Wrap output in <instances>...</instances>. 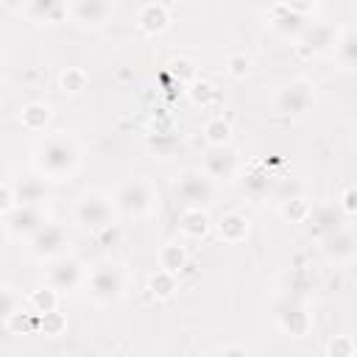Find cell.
<instances>
[{"label":"cell","mask_w":357,"mask_h":357,"mask_svg":"<svg viewBox=\"0 0 357 357\" xmlns=\"http://www.w3.org/2000/svg\"><path fill=\"white\" fill-rule=\"evenodd\" d=\"M310 287H312L310 276H307V273H301V271H296V273L290 276V290H287V296L307 301V293H310Z\"/></svg>","instance_id":"obj_37"},{"label":"cell","mask_w":357,"mask_h":357,"mask_svg":"<svg viewBox=\"0 0 357 357\" xmlns=\"http://www.w3.org/2000/svg\"><path fill=\"white\" fill-rule=\"evenodd\" d=\"M148 290H151L153 298L165 301V298H170V296L176 293V276L159 268V271H153V273L148 276Z\"/></svg>","instance_id":"obj_26"},{"label":"cell","mask_w":357,"mask_h":357,"mask_svg":"<svg viewBox=\"0 0 357 357\" xmlns=\"http://www.w3.org/2000/svg\"><path fill=\"white\" fill-rule=\"evenodd\" d=\"M42 223H47L42 209L31 206V204H14V209L6 215V231L11 237H17V240H22V237L28 240Z\"/></svg>","instance_id":"obj_12"},{"label":"cell","mask_w":357,"mask_h":357,"mask_svg":"<svg viewBox=\"0 0 357 357\" xmlns=\"http://www.w3.org/2000/svg\"><path fill=\"white\" fill-rule=\"evenodd\" d=\"M273 318H276V326L290 337H304L310 332V326H312V315L307 310V301L293 298V296H287V298H282L276 304Z\"/></svg>","instance_id":"obj_6"},{"label":"cell","mask_w":357,"mask_h":357,"mask_svg":"<svg viewBox=\"0 0 357 357\" xmlns=\"http://www.w3.org/2000/svg\"><path fill=\"white\" fill-rule=\"evenodd\" d=\"M20 120H22V126H25L28 131H33V134H36V131H45V128H47V123H50V109H47L45 103L33 100V103L22 106Z\"/></svg>","instance_id":"obj_25"},{"label":"cell","mask_w":357,"mask_h":357,"mask_svg":"<svg viewBox=\"0 0 357 357\" xmlns=\"http://www.w3.org/2000/svg\"><path fill=\"white\" fill-rule=\"evenodd\" d=\"M167 22H170V14H167V8L159 6V3H148V6H142L139 14H137V25H139V31L148 33V36L162 33V31L167 28Z\"/></svg>","instance_id":"obj_20"},{"label":"cell","mask_w":357,"mask_h":357,"mask_svg":"<svg viewBox=\"0 0 357 357\" xmlns=\"http://www.w3.org/2000/svg\"><path fill=\"white\" fill-rule=\"evenodd\" d=\"M14 190L8 184H0V218H6L11 209H14Z\"/></svg>","instance_id":"obj_40"},{"label":"cell","mask_w":357,"mask_h":357,"mask_svg":"<svg viewBox=\"0 0 357 357\" xmlns=\"http://www.w3.org/2000/svg\"><path fill=\"white\" fill-rule=\"evenodd\" d=\"M204 137L209 145H229L231 139V123L223 117H209L204 123Z\"/></svg>","instance_id":"obj_29"},{"label":"cell","mask_w":357,"mask_h":357,"mask_svg":"<svg viewBox=\"0 0 357 357\" xmlns=\"http://www.w3.org/2000/svg\"><path fill=\"white\" fill-rule=\"evenodd\" d=\"M215 354H223V357H231V354H251V349H248L245 343H231V346L215 349Z\"/></svg>","instance_id":"obj_41"},{"label":"cell","mask_w":357,"mask_h":357,"mask_svg":"<svg viewBox=\"0 0 357 357\" xmlns=\"http://www.w3.org/2000/svg\"><path fill=\"white\" fill-rule=\"evenodd\" d=\"M187 95H190V100L195 103V106H201V109H206L215 98H218V89L209 84V81H190L187 84Z\"/></svg>","instance_id":"obj_33"},{"label":"cell","mask_w":357,"mask_h":357,"mask_svg":"<svg viewBox=\"0 0 357 357\" xmlns=\"http://www.w3.org/2000/svg\"><path fill=\"white\" fill-rule=\"evenodd\" d=\"M240 176V184H243V192L248 195V198H254V201H259V198H265L268 192H271V184H273V176H271V170H268V165H262V162H251L243 173H237Z\"/></svg>","instance_id":"obj_14"},{"label":"cell","mask_w":357,"mask_h":357,"mask_svg":"<svg viewBox=\"0 0 357 357\" xmlns=\"http://www.w3.org/2000/svg\"><path fill=\"white\" fill-rule=\"evenodd\" d=\"M67 245H70V234H67V229L64 226H59V223H42L31 237H28V248H31V254L36 257V259H56V257H61L64 251H67Z\"/></svg>","instance_id":"obj_5"},{"label":"cell","mask_w":357,"mask_h":357,"mask_svg":"<svg viewBox=\"0 0 357 357\" xmlns=\"http://www.w3.org/2000/svg\"><path fill=\"white\" fill-rule=\"evenodd\" d=\"M337 33L332 25L326 22H312V25H304V31L298 33V50L307 53V56H318V53H326L332 50Z\"/></svg>","instance_id":"obj_13"},{"label":"cell","mask_w":357,"mask_h":357,"mask_svg":"<svg viewBox=\"0 0 357 357\" xmlns=\"http://www.w3.org/2000/svg\"><path fill=\"white\" fill-rule=\"evenodd\" d=\"M114 206L131 218H145L153 212V190L145 178H128L117 187Z\"/></svg>","instance_id":"obj_4"},{"label":"cell","mask_w":357,"mask_h":357,"mask_svg":"<svg viewBox=\"0 0 357 357\" xmlns=\"http://www.w3.org/2000/svg\"><path fill=\"white\" fill-rule=\"evenodd\" d=\"M204 173L215 181H234L240 173V159L229 145H209L204 156Z\"/></svg>","instance_id":"obj_9"},{"label":"cell","mask_w":357,"mask_h":357,"mask_svg":"<svg viewBox=\"0 0 357 357\" xmlns=\"http://www.w3.org/2000/svg\"><path fill=\"white\" fill-rule=\"evenodd\" d=\"M310 201L307 198H301V195H296V198H287V201H282V206H279V215L287 220V223H307V218H310Z\"/></svg>","instance_id":"obj_27"},{"label":"cell","mask_w":357,"mask_h":357,"mask_svg":"<svg viewBox=\"0 0 357 357\" xmlns=\"http://www.w3.org/2000/svg\"><path fill=\"white\" fill-rule=\"evenodd\" d=\"M6 329H8L11 335H28V332H33V329H36V312L17 307V310L6 318Z\"/></svg>","instance_id":"obj_30"},{"label":"cell","mask_w":357,"mask_h":357,"mask_svg":"<svg viewBox=\"0 0 357 357\" xmlns=\"http://www.w3.org/2000/svg\"><path fill=\"white\" fill-rule=\"evenodd\" d=\"M337 206H340V212H343L349 220L354 218V212H357V190H354V184H346V187H343V195H340Z\"/></svg>","instance_id":"obj_39"},{"label":"cell","mask_w":357,"mask_h":357,"mask_svg":"<svg viewBox=\"0 0 357 357\" xmlns=\"http://www.w3.org/2000/svg\"><path fill=\"white\" fill-rule=\"evenodd\" d=\"M59 84H61V92L75 95V92H84V89H86L89 75H86V70H81V67H67V70L61 73Z\"/></svg>","instance_id":"obj_32"},{"label":"cell","mask_w":357,"mask_h":357,"mask_svg":"<svg viewBox=\"0 0 357 357\" xmlns=\"http://www.w3.org/2000/svg\"><path fill=\"white\" fill-rule=\"evenodd\" d=\"M86 293L95 304H114L123 296V271L114 262H100L86 279Z\"/></svg>","instance_id":"obj_3"},{"label":"cell","mask_w":357,"mask_h":357,"mask_svg":"<svg viewBox=\"0 0 357 357\" xmlns=\"http://www.w3.org/2000/svg\"><path fill=\"white\" fill-rule=\"evenodd\" d=\"M36 329H39L45 337H59V335H64V329H67V315L59 312V307L50 310V312H42V315L36 318Z\"/></svg>","instance_id":"obj_28"},{"label":"cell","mask_w":357,"mask_h":357,"mask_svg":"<svg viewBox=\"0 0 357 357\" xmlns=\"http://www.w3.org/2000/svg\"><path fill=\"white\" fill-rule=\"evenodd\" d=\"M22 6L33 22H45V25H53L67 14L64 0H22Z\"/></svg>","instance_id":"obj_19"},{"label":"cell","mask_w":357,"mask_h":357,"mask_svg":"<svg viewBox=\"0 0 357 357\" xmlns=\"http://www.w3.org/2000/svg\"><path fill=\"white\" fill-rule=\"evenodd\" d=\"M248 70H251V59H248L245 53H231V56L226 59V73H229L231 78H245Z\"/></svg>","instance_id":"obj_36"},{"label":"cell","mask_w":357,"mask_h":357,"mask_svg":"<svg viewBox=\"0 0 357 357\" xmlns=\"http://www.w3.org/2000/svg\"><path fill=\"white\" fill-rule=\"evenodd\" d=\"M354 340L349 337V335H335L332 340H329V346H326V354L329 357H351L354 354Z\"/></svg>","instance_id":"obj_35"},{"label":"cell","mask_w":357,"mask_h":357,"mask_svg":"<svg viewBox=\"0 0 357 357\" xmlns=\"http://www.w3.org/2000/svg\"><path fill=\"white\" fill-rule=\"evenodd\" d=\"M284 6L293 8V11H298V14H307L315 6V0H284Z\"/></svg>","instance_id":"obj_42"},{"label":"cell","mask_w":357,"mask_h":357,"mask_svg":"<svg viewBox=\"0 0 357 357\" xmlns=\"http://www.w3.org/2000/svg\"><path fill=\"white\" fill-rule=\"evenodd\" d=\"M114 201L106 195V192H98V190H86L84 195H78L75 201V209H73V218L81 229L98 234L103 231L106 226H114Z\"/></svg>","instance_id":"obj_2"},{"label":"cell","mask_w":357,"mask_h":357,"mask_svg":"<svg viewBox=\"0 0 357 357\" xmlns=\"http://www.w3.org/2000/svg\"><path fill=\"white\" fill-rule=\"evenodd\" d=\"M187 262H190V259H187V251H184L178 243H167V245L159 248V268H162V271L178 276V273L187 268Z\"/></svg>","instance_id":"obj_24"},{"label":"cell","mask_w":357,"mask_h":357,"mask_svg":"<svg viewBox=\"0 0 357 357\" xmlns=\"http://www.w3.org/2000/svg\"><path fill=\"white\" fill-rule=\"evenodd\" d=\"M215 229H218V237H220L223 243H243V240L248 237L251 223H248V218H245L243 212L231 209V212H223V215L218 218Z\"/></svg>","instance_id":"obj_17"},{"label":"cell","mask_w":357,"mask_h":357,"mask_svg":"<svg viewBox=\"0 0 357 357\" xmlns=\"http://www.w3.org/2000/svg\"><path fill=\"white\" fill-rule=\"evenodd\" d=\"M167 75H170L173 81H178L181 86H187L190 81H195V64H192L190 59H173V61L167 64Z\"/></svg>","instance_id":"obj_34"},{"label":"cell","mask_w":357,"mask_h":357,"mask_svg":"<svg viewBox=\"0 0 357 357\" xmlns=\"http://www.w3.org/2000/svg\"><path fill=\"white\" fill-rule=\"evenodd\" d=\"M178 229H181L184 237L201 240V237L209 234L212 220H209V215L204 212V206H187V209L181 212V218H178Z\"/></svg>","instance_id":"obj_18"},{"label":"cell","mask_w":357,"mask_h":357,"mask_svg":"<svg viewBox=\"0 0 357 357\" xmlns=\"http://www.w3.org/2000/svg\"><path fill=\"white\" fill-rule=\"evenodd\" d=\"M11 190H14V201H17V204H31V206H39V204L45 201V195H47L45 181H42V178H36V176L20 178Z\"/></svg>","instance_id":"obj_22"},{"label":"cell","mask_w":357,"mask_h":357,"mask_svg":"<svg viewBox=\"0 0 357 357\" xmlns=\"http://www.w3.org/2000/svg\"><path fill=\"white\" fill-rule=\"evenodd\" d=\"M335 61L343 67V70H354V64H357V36H354V31L349 28V31H343L337 39H335Z\"/></svg>","instance_id":"obj_23"},{"label":"cell","mask_w":357,"mask_h":357,"mask_svg":"<svg viewBox=\"0 0 357 357\" xmlns=\"http://www.w3.org/2000/svg\"><path fill=\"white\" fill-rule=\"evenodd\" d=\"M81 282H84V268H81L78 259H73V257H67V254L50 259V265H47V284H50L53 290L70 293V290H75Z\"/></svg>","instance_id":"obj_10"},{"label":"cell","mask_w":357,"mask_h":357,"mask_svg":"<svg viewBox=\"0 0 357 357\" xmlns=\"http://www.w3.org/2000/svg\"><path fill=\"white\" fill-rule=\"evenodd\" d=\"M268 25L279 33V36H284V39H298V33L304 31V14H298V11H293V8H287L284 3H279V6H273L271 8V17H268Z\"/></svg>","instance_id":"obj_16"},{"label":"cell","mask_w":357,"mask_h":357,"mask_svg":"<svg viewBox=\"0 0 357 357\" xmlns=\"http://www.w3.org/2000/svg\"><path fill=\"white\" fill-rule=\"evenodd\" d=\"M343 212H340V206L337 204H321V206H315V209H310V218L307 220H312V229H315V234H329V231H335L337 226H343Z\"/></svg>","instance_id":"obj_21"},{"label":"cell","mask_w":357,"mask_h":357,"mask_svg":"<svg viewBox=\"0 0 357 357\" xmlns=\"http://www.w3.org/2000/svg\"><path fill=\"white\" fill-rule=\"evenodd\" d=\"M31 310L36 312V315H42V312H50V310H56L59 307V290H53L50 284L47 287H36L33 293H31Z\"/></svg>","instance_id":"obj_31"},{"label":"cell","mask_w":357,"mask_h":357,"mask_svg":"<svg viewBox=\"0 0 357 357\" xmlns=\"http://www.w3.org/2000/svg\"><path fill=\"white\" fill-rule=\"evenodd\" d=\"M324 254L335 262H351L354 259V251H357V243H354V234L346 229V226H337L335 231L324 234Z\"/></svg>","instance_id":"obj_15"},{"label":"cell","mask_w":357,"mask_h":357,"mask_svg":"<svg viewBox=\"0 0 357 357\" xmlns=\"http://www.w3.org/2000/svg\"><path fill=\"white\" fill-rule=\"evenodd\" d=\"M315 92L307 81H290L276 92V112L284 117H301L312 109Z\"/></svg>","instance_id":"obj_8"},{"label":"cell","mask_w":357,"mask_h":357,"mask_svg":"<svg viewBox=\"0 0 357 357\" xmlns=\"http://www.w3.org/2000/svg\"><path fill=\"white\" fill-rule=\"evenodd\" d=\"M173 192L187 206H206L212 201V192L215 190H212V178L206 173H201V170H184L176 178Z\"/></svg>","instance_id":"obj_7"},{"label":"cell","mask_w":357,"mask_h":357,"mask_svg":"<svg viewBox=\"0 0 357 357\" xmlns=\"http://www.w3.org/2000/svg\"><path fill=\"white\" fill-rule=\"evenodd\" d=\"M17 307H20L17 293H14L8 284H0V321H6Z\"/></svg>","instance_id":"obj_38"},{"label":"cell","mask_w":357,"mask_h":357,"mask_svg":"<svg viewBox=\"0 0 357 357\" xmlns=\"http://www.w3.org/2000/svg\"><path fill=\"white\" fill-rule=\"evenodd\" d=\"M33 167L42 176L53 178V181L70 178L75 173V167H78V148H75V142L67 134H61V131L47 134L33 148Z\"/></svg>","instance_id":"obj_1"},{"label":"cell","mask_w":357,"mask_h":357,"mask_svg":"<svg viewBox=\"0 0 357 357\" xmlns=\"http://www.w3.org/2000/svg\"><path fill=\"white\" fill-rule=\"evenodd\" d=\"M114 0H70V17L81 28H100L112 20Z\"/></svg>","instance_id":"obj_11"}]
</instances>
